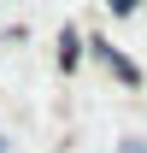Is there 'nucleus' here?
<instances>
[{"instance_id":"nucleus-1","label":"nucleus","mask_w":147,"mask_h":153,"mask_svg":"<svg viewBox=\"0 0 147 153\" xmlns=\"http://www.w3.org/2000/svg\"><path fill=\"white\" fill-rule=\"evenodd\" d=\"M88 53L100 59V65H106V71L118 76V82H124V88H141V82H147V76H141V65H135V59H129L124 47H112L106 36H88Z\"/></svg>"},{"instance_id":"nucleus-2","label":"nucleus","mask_w":147,"mask_h":153,"mask_svg":"<svg viewBox=\"0 0 147 153\" xmlns=\"http://www.w3.org/2000/svg\"><path fill=\"white\" fill-rule=\"evenodd\" d=\"M82 47H88V36L65 24V30H59V71H76V65H82Z\"/></svg>"},{"instance_id":"nucleus-3","label":"nucleus","mask_w":147,"mask_h":153,"mask_svg":"<svg viewBox=\"0 0 147 153\" xmlns=\"http://www.w3.org/2000/svg\"><path fill=\"white\" fill-rule=\"evenodd\" d=\"M135 6H141V0H106V12H112V18H129Z\"/></svg>"},{"instance_id":"nucleus-4","label":"nucleus","mask_w":147,"mask_h":153,"mask_svg":"<svg viewBox=\"0 0 147 153\" xmlns=\"http://www.w3.org/2000/svg\"><path fill=\"white\" fill-rule=\"evenodd\" d=\"M118 153H147V135H124V141H118Z\"/></svg>"},{"instance_id":"nucleus-5","label":"nucleus","mask_w":147,"mask_h":153,"mask_svg":"<svg viewBox=\"0 0 147 153\" xmlns=\"http://www.w3.org/2000/svg\"><path fill=\"white\" fill-rule=\"evenodd\" d=\"M0 153H12V141H6V135H0Z\"/></svg>"}]
</instances>
